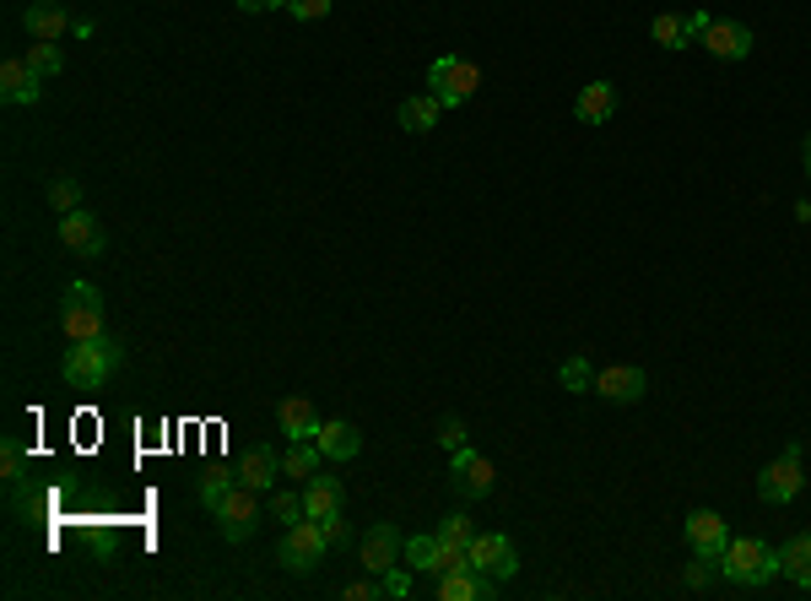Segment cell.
Wrapping results in <instances>:
<instances>
[{"mask_svg": "<svg viewBox=\"0 0 811 601\" xmlns=\"http://www.w3.org/2000/svg\"><path fill=\"white\" fill-rule=\"evenodd\" d=\"M271 510L282 526H293V521H304V493H271Z\"/></svg>", "mask_w": 811, "mask_h": 601, "instance_id": "obj_32", "label": "cell"}, {"mask_svg": "<svg viewBox=\"0 0 811 601\" xmlns=\"http://www.w3.org/2000/svg\"><path fill=\"white\" fill-rule=\"evenodd\" d=\"M233 482H239V477H228V471H206V477H200V499H206V504H217Z\"/></svg>", "mask_w": 811, "mask_h": 601, "instance_id": "obj_35", "label": "cell"}, {"mask_svg": "<svg viewBox=\"0 0 811 601\" xmlns=\"http://www.w3.org/2000/svg\"><path fill=\"white\" fill-rule=\"evenodd\" d=\"M601 401H617V406H627V401H644V391H649V374L638 369V363H612V369H601L595 374V385H590Z\"/></svg>", "mask_w": 811, "mask_h": 601, "instance_id": "obj_11", "label": "cell"}, {"mask_svg": "<svg viewBox=\"0 0 811 601\" xmlns=\"http://www.w3.org/2000/svg\"><path fill=\"white\" fill-rule=\"evenodd\" d=\"M239 477H244L250 488H276V477H282V456H276L271 445H250V450H244V461H239Z\"/></svg>", "mask_w": 811, "mask_h": 601, "instance_id": "obj_22", "label": "cell"}, {"mask_svg": "<svg viewBox=\"0 0 811 601\" xmlns=\"http://www.w3.org/2000/svg\"><path fill=\"white\" fill-rule=\"evenodd\" d=\"M39 81H44V76L17 55V61H6V66H0V98H6V103H39V98H44V87H39Z\"/></svg>", "mask_w": 811, "mask_h": 601, "instance_id": "obj_16", "label": "cell"}, {"mask_svg": "<svg viewBox=\"0 0 811 601\" xmlns=\"http://www.w3.org/2000/svg\"><path fill=\"white\" fill-rule=\"evenodd\" d=\"M471 569L476 575H493V580H514L519 553H514V542L503 532H476V542H471Z\"/></svg>", "mask_w": 811, "mask_h": 601, "instance_id": "obj_8", "label": "cell"}, {"mask_svg": "<svg viewBox=\"0 0 811 601\" xmlns=\"http://www.w3.org/2000/svg\"><path fill=\"white\" fill-rule=\"evenodd\" d=\"M482 87V70L471 66V61H460V55H438L434 66H428V92H434L443 109H465V98Z\"/></svg>", "mask_w": 811, "mask_h": 601, "instance_id": "obj_5", "label": "cell"}, {"mask_svg": "<svg viewBox=\"0 0 811 601\" xmlns=\"http://www.w3.org/2000/svg\"><path fill=\"white\" fill-rule=\"evenodd\" d=\"M558 380H562V391H590V385H595V369H590L584 358H568L558 369Z\"/></svg>", "mask_w": 811, "mask_h": 601, "instance_id": "obj_29", "label": "cell"}, {"mask_svg": "<svg viewBox=\"0 0 811 601\" xmlns=\"http://www.w3.org/2000/svg\"><path fill=\"white\" fill-rule=\"evenodd\" d=\"M276 6H293V0H239V11H276Z\"/></svg>", "mask_w": 811, "mask_h": 601, "instance_id": "obj_41", "label": "cell"}, {"mask_svg": "<svg viewBox=\"0 0 811 601\" xmlns=\"http://www.w3.org/2000/svg\"><path fill=\"white\" fill-rule=\"evenodd\" d=\"M319 526H325V536H330V547L347 542V521H341V515H330V521H319Z\"/></svg>", "mask_w": 811, "mask_h": 601, "instance_id": "obj_40", "label": "cell"}, {"mask_svg": "<svg viewBox=\"0 0 811 601\" xmlns=\"http://www.w3.org/2000/svg\"><path fill=\"white\" fill-rule=\"evenodd\" d=\"M720 575H725L731 586H742V591H757V586H768V580L779 575V553H774L763 536H731Z\"/></svg>", "mask_w": 811, "mask_h": 601, "instance_id": "obj_2", "label": "cell"}, {"mask_svg": "<svg viewBox=\"0 0 811 601\" xmlns=\"http://www.w3.org/2000/svg\"><path fill=\"white\" fill-rule=\"evenodd\" d=\"M449 482H454L465 499H487V493H493V482H498V471H493L487 456H476V450L465 445V450H454V456H449Z\"/></svg>", "mask_w": 811, "mask_h": 601, "instance_id": "obj_9", "label": "cell"}, {"mask_svg": "<svg viewBox=\"0 0 811 601\" xmlns=\"http://www.w3.org/2000/svg\"><path fill=\"white\" fill-rule=\"evenodd\" d=\"M0 461H6V488L17 493V488H22V445H17V439H6Z\"/></svg>", "mask_w": 811, "mask_h": 601, "instance_id": "obj_34", "label": "cell"}, {"mask_svg": "<svg viewBox=\"0 0 811 601\" xmlns=\"http://www.w3.org/2000/svg\"><path fill=\"white\" fill-rule=\"evenodd\" d=\"M341 504H347V493H341L336 477H319V471H314L309 482H304V515L330 521V515H341Z\"/></svg>", "mask_w": 811, "mask_h": 601, "instance_id": "obj_18", "label": "cell"}, {"mask_svg": "<svg viewBox=\"0 0 811 601\" xmlns=\"http://www.w3.org/2000/svg\"><path fill=\"white\" fill-rule=\"evenodd\" d=\"M314 445L325 450V461H352L358 450H363V434L352 428V423H319V434H314Z\"/></svg>", "mask_w": 811, "mask_h": 601, "instance_id": "obj_19", "label": "cell"}, {"mask_svg": "<svg viewBox=\"0 0 811 601\" xmlns=\"http://www.w3.org/2000/svg\"><path fill=\"white\" fill-rule=\"evenodd\" d=\"M287 11H293L298 22H319V17H330V0H293Z\"/></svg>", "mask_w": 811, "mask_h": 601, "instance_id": "obj_37", "label": "cell"}, {"mask_svg": "<svg viewBox=\"0 0 811 601\" xmlns=\"http://www.w3.org/2000/svg\"><path fill=\"white\" fill-rule=\"evenodd\" d=\"M649 39H655L660 50H687V44H692V28H687L682 11H660V17L649 22Z\"/></svg>", "mask_w": 811, "mask_h": 601, "instance_id": "obj_27", "label": "cell"}, {"mask_svg": "<svg viewBox=\"0 0 811 601\" xmlns=\"http://www.w3.org/2000/svg\"><path fill=\"white\" fill-rule=\"evenodd\" d=\"M612 109H617V87H612V81H590V87H579L573 114H579L584 125H606V120H612Z\"/></svg>", "mask_w": 811, "mask_h": 601, "instance_id": "obj_20", "label": "cell"}, {"mask_svg": "<svg viewBox=\"0 0 811 601\" xmlns=\"http://www.w3.org/2000/svg\"><path fill=\"white\" fill-rule=\"evenodd\" d=\"M22 28H28L33 39H55V44H61L65 33H70V11H65L61 0H33V6L22 11Z\"/></svg>", "mask_w": 811, "mask_h": 601, "instance_id": "obj_17", "label": "cell"}, {"mask_svg": "<svg viewBox=\"0 0 811 601\" xmlns=\"http://www.w3.org/2000/svg\"><path fill=\"white\" fill-rule=\"evenodd\" d=\"M703 39V50L714 55V61H747L752 55V33L742 22H720V17H709V28L698 33Z\"/></svg>", "mask_w": 811, "mask_h": 601, "instance_id": "obj_13", "label": "cell"}, {"mask_svg": "<svg viewBox=\"0 0 811 601\" xmlns=\"http://www.w3.org/2000/svg\"><path fill=\"white\" fill-rule=\"evenodd\" d=\"M438 536H443V542H460V547H471V542H476V526H471L465 515H443V521H438Z\"/></svg>", "mask_w": 811, "mask_h": 601, "instance_id": "obj_31", "label": "cell"}, {"mask_svg": "<svg viewBox=\"0 0 811 601\" xmlns=\"http://www.w3.org/2000/svg\"><path fill=\"white\" fill-rule=\"evenodd\" d=\"M61 244L65 250H76V255H103V222L92 217V211H61Z\"/></svg>", "mask_w": 811, "mask_h": 601, "instance_id": "obj_12", "label": "cell"}, {"mask_svg": "<svg viewBox=\"0 0 811 601\" xmlns=\"http://www.w3.org/2000/svg\"><path fill=\"white\" fill-rule=\"evenodd\" d=\"M438 109H443V103H438L434 92H417V98H406V103H401V131L428 135L438 125Z\"/></svg>", "mask_w": 811, "mask_h": 601, "instance_id": "obj_25", "label": "cell"}, {"mask_svg": "<svg viewBox=\"0 0 811 601\" xmlns=\"http://www.w3.org/2000/svg\"><path fill=\"white\" fill-rule=\"evenodd\" d=\"M401 547H406V542H401V532L379 521L374 532H363V547H358V553H363V569H369V575L395 569V564H401Z\"/></svg>", "mask_w": 811, "mask_h": 601, "instance_id": "obj_15", "label": "cell"}, {"mask_svg": "<svg viewBox=\"0 0 811 601\" xmlns=\"http://www.w3.org/2000/svg\"><path fill=\"white\" fill-rule=\"evenodd\" d=\"M438 532H417V536H406V547H401V564L412 569V575H434L438 580Z\"/></svg>", "mask_w": 811, "mask_h": 601, "instance_id": "obj_23", "label": "cell"}, {"mask_svg": "<svg viewBox=\"0 0 811 601\" xmlns=\"http://www.w3.org/2000/svg\"><path fill=\"white\" fill-rule=\"evenodd\" d=\"M325 467V450L314 445V439H287V456H282V477H298V482H309L314 471Z\"/></svg>", "mask_w": 811, "mask_h": 601, "instance_id": "obj_24", "label": "cell"}, {"mask_svg": "<svg viewBox=\"0 0 811 601\" xmlns=\"http://www.w3.org/2000/svg\"><path fill=\"white\" fill-rule=\"evenodd\" d=\"M379 597H412V569H406V564H395V569H384V575H379Z\"/></svg>", "mask_w": 811, "mask_h": 601, "instance_id": "obj_30", "label": "cell"}, {"mask_svg": "<svg viewBox=\"0 0 811 601\" xmlns=\"http://www.w3.org/2000/svg\"><path fill=\"white\" fill-rule=\"evenodd\" d=\"M801 488H807V471H801V445H790L779 461H768V467H763V477H757V499H763V504H790Z\"/></svg>", "mask_w": 811, "mask_h": 601, "instance_id": "obj_7", "label": "cell"}, {"mask_svg": "<svg viewBox=\"0 0 811 601\" xmlns=\"http://www.w3.org/2000/svg\"><path fill=\"white\" fill-rule=\"evenodd\" d=\"M438 439H443V450H449V456H454V450H465V423H460V417H443V423H438Z\"/></svg>", "mask_w": 811, "mask_h": 601, "instance_id": "obj_36", "label": "cell"}, {"mask_svg": "<svg viewBox=\"0 0 811 601\" xmlns=\"http://www.w3.org/2000/svg\"><path fill=\"white\" fill-rule=\"evenodd\" d=\"M254 493H260V488H250V482L239 477V482H233V488H228V493L211 504V515H217V526H222V536H228V542H250V536H254V521H260V504H254Z\"/></svg>", "mask_w": 811, "mask_h": 601, "instance_id": "obj_6", "label": "cell"}, {"mask_svg": "<svg viewBox=\"0 0 811 601\" xmlns=\"http://www.w3.org/2000/svg\"><path fill=\"white\" fill-rule=\"evenodd\" d=\"M807 174H811V141H807Z\"/></svg>", "mask_w": 811, "mask_h": 601, "instance_id": "obj_42", "label": "cell"}, {"mask_svg": "<svg viewBox=\"0 0 811 601\" xmlns=\"http://www.w3.org/2000/svg\"><path fill=\"white\" fill-rule=\"evenodd\" d=\"M779 575H785L790 586H801V591H811V532L790 536V542L779 547Z\"/></svg>", "mask_w": 811, "mask_h": 601, "instance_id": "obj_21", "label": "cell"}, {"mask_svg": "<svg viewBox=\"0 0 811 601\" xmlns=\"http://www.w3.org/2000/svg\"><path fill=\"white\" fill-rule=\"evenodd\" d=\"M50 206H55V211H76V206H81V185H76V179H55V185H50Z\"/></svg>", "mask_w": 811, "mask_h": 601, "instance_id": "obj_33", "label": "cell"}, {"mask_svg": "<svg viewBox=\"0 0 811 601\" xmlns=\"http://www.w3.org/2000/svg\"><path fill=\"white\" fill-rule=\"evenodd\" d=\"M341 597H347V601H374L379 597V575H369V580H352Z\"/></svg>", "mask_w": 811, "mask_h": 601, "instance_id": "obj_39", "label": "cell"}, {"mask_svg": "<svg viewBox=\"0 0 811 601\" xmlns=\"http://www.w3.org/2000/svg\"><path fill=\"white\" fill-rule=\"evenodd\" d=\"M276 423H282V434H287V439H314V434H319V417H314V406L304 396L282 401Z\"/></svg>", "mask_w": 811, "mask_h": 601, "instance_id": "obj_26", "label": "cell"}, {"mask_svg": "<svg viewBox=\"0 0 811 601\" xmlns=\"http://www.w3.org/2000/svg\"><path fill=\"white\" fill-rule=\"evenodd\" d=\"M325 553H330V536H325V526H319L314 515L293 521L287 536H282V547H276L282 569H293V575H314V569L325 564Z\"/></svg>", "mask_w": 811, "mask_h": 601, "instance_id": "obj_3", "label": "cell"}, {"mask_svg": "<svg viewBox=\"0 0 811 601\" xmlns=\"http://www.w3.org/2000/svg\"><path fill=\"white\" fill-rule=\"evenodd\" d=\"M687 542H692V553H698V558L725 564V547H731L725 515H714V510H692V515H687Z\"/></svg>", "mask_w": 811, "mask_h": 601, "instance_id": "obj_10", "label": "cell"}, {"mask_svg": "<svg viewBox=\"0 0 811 601\" xmlns=\"http://www.w3.org/2000/svg\"><path fill=\"white\" fill-rule=\"evenodd\" d=\"M120 363H125V341L120 336H92V341H70L65 347V380L76 385V391H103L114 374H120Z\"/></svg>", "mask_w": 811, "mask_h": 601, "instance_id": "obj_1", "label": "cell"}, {"mask_svg": "<svg viewBox=\"0 0 811 601\" xmlns=\"http://www.w3.org/2000/svg\"><path fill=\"white\" fill-rule=\"evenodd\" d=\"M714 569H720V564H709V558H698V564H687V591H703Z\"/></svg>", "mask_w": 811, "mask_h": 601, "instance_id": "obj_38", "label": "cell"}, {"mask_svg": "<svg viewBox=\"0 0 811 601\" xmlns=\"http://www.w3.org/2000/svg\"><path fill=\"white\" fill-rule=\"evenodd\" d=\"M61 331L70 336V341H92V336H103V293H98L92 282H70V287H65Z\"/></svg>", "mask_w": 811, "mask_h": 601, "instance_id": "obj_4", "label": "cell"}, {"mask_svg": "<svg viewBox=\"0 0 811 601\" xmlns=\"http://www.w3.org/2000/svg\"><path fill=\"white\" fill-rule=\"evenodd\" d=\"M22 61L39 70V76H61V70H65V55H61V44H55V39H33Z\"/></svg>", "mask_w": 811, "mask_h": 601, "instance_id": "obj_28", "label": "cell"}, {"mask_svg": "<svg viewBox=\"0 0 811 601\" xmlns=\"http://www.w3.org/2000/svg\"><path fill=\"white\" fill-rule=\"evenodd\" d=\"M438 597L443 601H493L498 597V580H493V575H476V569L465 564V569L438 575Z\"/></svg>", "mask_w": 811, "mask_h": 601, "instance_id": "obj_14", "label": "cell"}]
</instances>
